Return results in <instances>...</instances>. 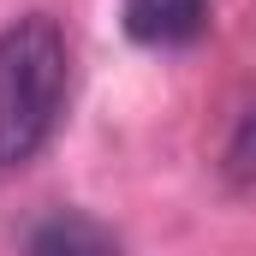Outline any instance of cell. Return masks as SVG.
<instances>
[{"instance_id": "cell-1", "label": "cell", "mask_w": 256, "mask_h": 256, "mask_svg": "<svg viewBox=\"0 0 256 256\" xmlns=\"http://www.w3.org/2000/svg\"><path fill=\"white\" fill-rule=\"evenodd\" d=\"M66 36L54 18H18L0 30V167L30 161L66 102Z\"/></svg>"}, {"instance_id": "cell-2", "label": "cell", "mask_w": 256, "mask_h": 256, "mask_svg": "<svg viewBox=\"0 0 256 256\" xmlns=\"http://www.w3.org/2000/svg\"><path fill=\"white\" fill-rule=\"evenodd\" d=\"M208 30V0H126V36L143 48H185Z\"/></svg>"}, {"instance_id": "cell-3", "label": "cell", "mask_w": 256, "mask_h": 256, "mask_svg": "<svg viewBox=\"0 0 256 256\" xmlns=\"http://www.w3.org/2000/svg\"><path fill=\"white\" fill-rule=\"evenodd\" d=\"M30 250L60 256V250H114V232L90 226V220H54V226H36L30 232Z\"/></svg>"}, {"instance_id": "cell-4", "label": "cell", "mask_w": 256, "mask_h": 256, "mask_svg": "<svg viewBox=\"0 0 256 256\" xmlns=\"http://www.w3.org/2000/svg\"><path fill=\"white\" fill-rule=\"evenodd\" d=\"M226 167H232V179H238V185H256V114L238 126L232 149H226Z\"/></svg>"}]
</instances>
